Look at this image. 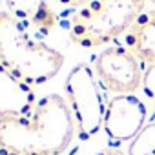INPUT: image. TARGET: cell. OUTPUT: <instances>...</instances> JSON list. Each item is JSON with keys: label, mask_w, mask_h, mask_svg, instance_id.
Returning <instances> with one entry per match:
<instances>
[{"label": "cell", "mask_w": 155, "mask_h": 155, "mask_svg": "<svg viewBox=\"0 0 155 155\" xmlns=\"http://www.w3.org/2000/svg\"><path fill=\"white\" fill-rule=\"evenodd\" d=\"M95 75L101 84L117 95H133L142 82L140 60L122 46L106 48L95 60Z\"/></svg>", "instance_id": "5"}, {"label": "cell", "mask_w": 155, "mask_h": 155, "mask_svg": "<svg viewBox=\"0 0 155 155\" xmlns=\"http://www.w3.org/2000/svg\"><path fill=\"white\" fill-rule=\"evenodd\" d=\"M126 48L144 64H155V9L142 11L124 33Z\"/></svg>", "instance_id": "8"}, {"label": "cell", "mask_w": 155, "mask_h": 155, "mask_svg": "<svg viewBox=\"0 0 155 155\" xmlns=\"http://www.w3.org/2000/svg\"><path fill=\"white\" fill-rule=\"evenodd\" d=\"M146 126V106L133 95H117L106 106L104 131L113 140H133Z\"/></svg>", "instance_id": "6"}, {"label": "cell", "mask_w": 155, "mask_h": 155, "mask_svg": "<svg viewBox=\"0 0 155 155\" xmlns=\"http://www.w3.org/2000/svg\"><path fill=\"white\" fill-rule=\"evenodd\" d=\"M128 155H155V120L137 133L128 148Z\"/></svg>", "instance_id": "10"}, {"label": "cell", "mask_w": 155, "mask_h": 155, "mask_svg": "<svg viewBox=\"0 0 155 155\" xmlns=\"http://www.w3.org/2000/svg\"><path fill=\"white\" fill-rule=\"evenodd\" d=\"M75 119L68 101L48 95L26 117L0 119L2 155H60L75 135Z\"/></svg>", "instance_id": "1"}, {"label": "cell", "mask_w": 155, "mask_h": 155, "mask_svg": "<svg viewBox=\"0 0 155 155\" xmlns=\"http://www.w3.org/2000/svg\"><path fill=\"white\" fill-rule=\"evenodd\" d=\"M66 93L81 137L90 139L97 135L104 126L108 104H104L95 69L88 64L75 66L66 79Z\"/></svg>", "instance_id": "4"}, {"label": "cell", "mask_w": 155, "mask_h": 155, "mask_svg": "<svg viewBox=\"0 0 155 155\" xmlns=\"http://www.w3.org/2000/svg\"><path fill=\"white\" fill-rule=\"evenodd\" d=\"M37 102L33 86L20 81L0 64V119L26 117L33 111Z\"/></svg>", "instance_id": "7"}, {"label": "cell", "mask_w": 155, "mask_h": 155, "mask_svg": "<svg viewBox=\"0 0 155 155\" xmlns=\"http://www.w3.org/2000/svg\"><path fill=\"white\" fill-rule=\"evenodd\" d=\"M9 13L17 18H29L37 28H51L55 18L46 0H8Z\"/></svg>", "instance_id": "9"}, {"label": "cell", "mask_w": 155, "mask_h": 155, "mask_svg": "<svg viewBox=\"0 0 155 155\" xmlns=\"http://www.w3.org/2000/svg\"><path fill=\"white\" fill-rule=\"evenodd\" d=\"M144 6L146 0H91L73 15L69 38L82 48L102 46L126 33Z\"/></svg>", "instance_id": "3"}, {"label": "cell", "mask_w": 155, "mask_h": 155, "mask_svg": "<svg viewBox=\"0 0 155 155\" xmlns=\"http://www.w3.org/2000/svg\"><path fill=\"white\" fill-rule=\"evenodd\" d=\"M55 2H58L60 6H66V8H84L88 6L91 0H55Z\"/></svg>", "instance_id": "12"}, {"label": "cell", "mask_w": 155, "mask_h": 155, "mask_svg": "<svg viewBox=\"0 0 155 155\" xmlns=\"http://www.w3.org/2000/svg\"><path fill=\"white\" fill-rule=\"evenodd\" d=\"M151 2H155V0H151Z\"/></svg>", "instance_id": "15"}, {"label": "cell", "mask_w": 155, "mask_h": 155, "mask_svg": "<svg viewBox=\"0 0 155 155\" xmlns=\"http://www.w3.org/2000/svg\"><path fill=\"white\" fill-rule=\"evenodd\" d=\"M0 64L29 86L51 81L64 64L62 53L33 40L24 22L9 11H0Z\"/></svg>", "instance_id": "2"}, {"label": "cell", "mask_w": 155, "mask_h": 155, "mask_svg": "<svg viewBox=\"0 0 155 155\" xmlns=\"http://www.w3.org/2000/svg\"><path fill=\"white\" fill-rule=\"evenodd\" d=\"M142 91L148 99H155V64H150L144 69L142 77Z\"/></svg>", "instance_id": "11"}, {"label": "cell", "mask_w": 155, "mask_h": 155, "mask_svg": "<svg viewBox=\"0 0 155 155\" xmlns=\"http://www.w3.org/2000/svg\"><path fill=\"white\" fill-rule=\"evenodd\" d=\"M97 155H126L124 151L117 150V148H110V150H104V151H99Z\"/></svg>", "instance_id": "13"}, {"label": "cell", "mask_w": 155, "mask_h": 155, "mask_svg": "<svg viewBox=\"0 0 155 155\" xmlns=\"http://www.w3.org/2000/svg\"><path fill=\"white\" fill-rule=\"evenodd\" d=\"M153 111H155V102H153Z\"/></svg>", "instance_id": "14"}]
</instances>
